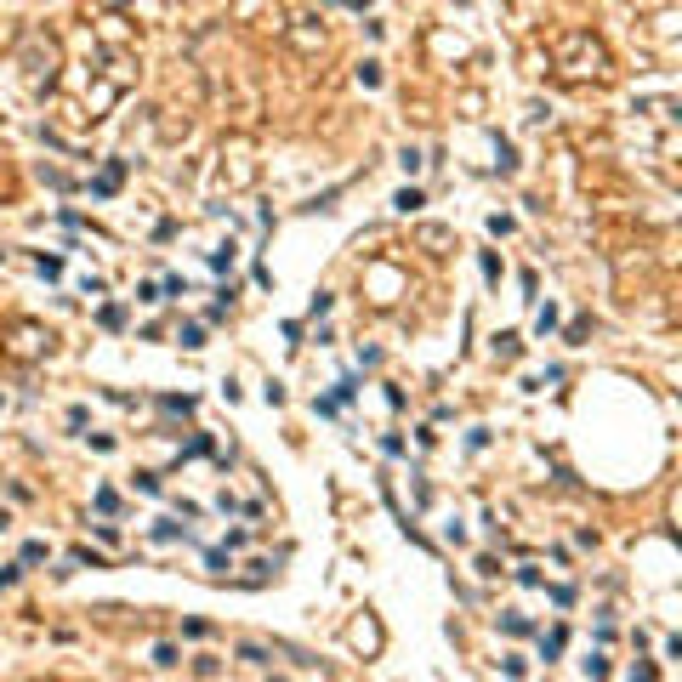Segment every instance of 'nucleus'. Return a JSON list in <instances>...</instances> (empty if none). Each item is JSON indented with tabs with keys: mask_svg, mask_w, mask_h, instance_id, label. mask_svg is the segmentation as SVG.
I'll return each mask as SVG.
<instances>
[{
	"mask_svg": "<svg viewBox=\"0 0 682 682\" xmlns=\"http://www.w3.org/2000/svg\"><path fill=\"white\" fill-rule=\"evenodd\" d=\"M119 177H125V165H119V159H114V165H108V170H103V177H97V182H92V194H114V188H119Z\"/></svg>",
	"mask_w": 682,
	"mask_h": 682,
	"instance_id": "1",
	"label": "nucleus"
},
{
	"mask_svg": "<svg viewBox=\"0 0 682 682\" xmlns=\"http://www.w3.org/2000/svg\"><path fill=\"white\" fill-rule=\"evenodd\" d=\"M563 654V631H551V637H540V660H558Z\"/></svg>",
	"mask_w": 682,
	"mask_h": 682,
	"instance_id": "2",
	"label": "nucleus"
},
{
	"mask_svg": "<svg viewBox=\"0 0 682 682\" xmlns=\"http://www.w3.org/2000/svg\"><path fill=\"white\" fill-rule=\"evenodd\" d=\"M239 660H250V665H273V654H268V648H256V643H245V648H239Z\"/></svg>",
	"mask_w": 682,
	"mask_h": 682,
	"instance_id": "3",
	"label": "nucleus"
},
{
	"mask_svg": "<svg viewBox=\"0 0 682 682\" xmlns=\"http://www.w3.org/2000/svg\"><path fill=\"white\" fill-rule=\"evenodd\" d=\"M393 205H398V210H421V205H426V199H421V188H404V194H398V199H393Z\"/></svg>",
	"mask_w": 682,
	"mask_h": 682,
	"instance_id": "4",
	"label": "nucleus"
},
{
	"mask_svg": "<svg viewBox=\"0 0 682 682\" xmlns=\"http://www.w3.org/2000/svg\"><path fill=\"white\" fill-rule=\"evenodd\" d=\"M182 347H205V324H182Z\"/></svg>",
	"mask_w": 682,
	"mask_h": 682,
	"instance_id": "5",
	"label": "nucleus"
},
{
	"mask_svg": "<svg viewBox=\"0 0 682 682\" xmlns=\"http://www.w3.org/2000/svg\"><path fill=\"white\" fill-rule=\"evenodd\" d=\"M506 631H512V637H529L535 625H529V614H506Z\"/></svg>",
	"mask_w": 682,
	"mask_h": 682,
	"instance_id": "6",
	"label": "nucleus"
},
{
	"mask_svg": "<svg viewBox=\"0 0 682 682\" xmlns=\"http://www.w3.org/2000/svg\"><path fill=\"white\" fill-rule=\"evenodd\" d=\"M154 665H165V671H170V665H177V648H170V643H159V648H154Z\"/></svg>",
	"mask_w": 682,
	"mask_h": 682,
	"instance_id": "7",
	"label": "nucleus"
},
{
	"mask_svg": "<svg viewBox=\"0 0 682 682\" xmlns=\"http://www.w3.org/2000/svg\"><path fill=\"white\" fill-rule=\"evenodd\" d=\"M17 580V569H0V586H12Z\"/></svg>",
	"mask_w": 682,
	"mask_h": 682,
	"instance_id": "8",
	"label": "nucleus"
}]
</instances>
